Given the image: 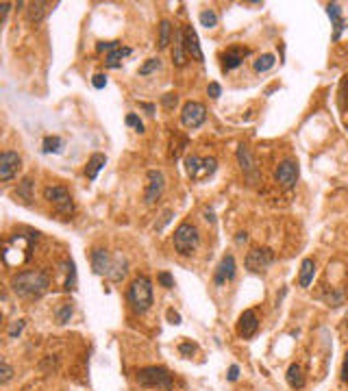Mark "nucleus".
<instances>
[{
	"label": "nucleus",
	"mask_w": 348,
	"mask_h": 391,
	"mask_svg": "<svg viewBox=\"0 0 348 391\" xmlns=\"http://www.w3.org/2000/svg\"><path fill=\"white\" fill-rule=\"evenodd\" d=\"M48 287H50V280L42 269H26L11 278V289L20 298H42Z\"/></svg>",
	"instance_id": "f257e3e1"
},
{
	"label": "nucleus",
	"mask_w": 348,
	"mask_h": 391,
	"mask_svg": "<svg viewBox=\"0 0 348 391\" xmlns=\"http://www.w3.org/2000/svg\"><path fill=\"white\" fill-rule=\"evenodd\" d=\"M127 300L135 313H146L155 302V298H152V280L148 276L133 278L127 291Z\"/></svg>",
	"instance_id": "f03ea898"
},
{
	"label": "nucleus",
	"mask_w": 348,
	"mask_h": 391,
	"mask_svg": "<svg viewBox=\"0 0 348 391\" xmlns=\"http://www.w3.org/2000/svg\"><path fill=\"white\" fill-rule=\"evenodd\" d=\"M172 241H174V250H176L181 257L192 255L196 248H198V244H200L198 228H196L194 224H189V222L178 224L176 230H174Z\"/></svg>",
	"instance_id": "7ed1b4c3"
},
{
	"label": "nucleus",
	"mask_w": 348,
	"mask_h": 391,
	"mask_svg": "<svg viewBox=\"0 0 348 391\" xmlns=\"http://www.w3.org/2000/svg\"><path fill=\"white\" fill-rule=\"evenodd\" d=\"M141 387H157V389H166L170 391L172 389V374L166 370V367H157V365H150V367H141L135 376Z\"/></svg>",
	"instance_id": "20e7f679"
},
{
	"label": "nucleus",
	"mask_w": 348,
	"mask_h": 391,
	"mask_svg": "<svg viewBox=\"0 0 348 391\" xmlns=\"http://www.w3.org/2000/svg\"><path fill=\"white\" fill-rule=\"evenodd\" d=\"M44 200L52 202V205L57 207V211L63 213V216H72V213H74L72 196H70V191L65 189V187H61V185L46 187V189H44Z\"/></svg>",
	"instance_id": "39448f33"
},
{
	"label": "nucleus",
	"mask_w": 348,
	"mask_h": 391,
	"mask_svg": "<svg viewBox=\"0 0 348 391\" xmlns=\"http://www.w3.org/2000/svg\"><path fill=\"white\" fill-rule=\"evenodd\" d=\"M207 120V109L203 102H196V100H189L183 104L181 109V124L185 129H198V126H203Z\"/></svg>",
	"instance_id": "423d86ee"
},
{
	"label": "nucleus",
	"mask_w": 348,
	"mask_h": 391,
	"mask_svg": "<svg viewBox=\"0 0 348 391\" xmlns=\"http://www.w3.org/2000/svg\"><path fill=\"white\" fill-rule=\"evenodd\" d=\"M272 263H274V252H272L270 248H253L246 255L244 265H246L248 272L259 274V272H263V269H268Z\"/></svg>",
	"instance_id": "0eeeda50"
},
{
	"label": "nucleus",
	"mask_w": 348,
	"mask_h": 391,
	"mask_svg": "<svg viewBox=\"0 0 348 391\" xmlns=\"http://www.w3.org/2000/svg\"><path fill=\"white\" fill-rule=\"evenodd\" d=\"M148 187H146V194H144V202L146 205H155L157 200L161 198L163 189H166V176L159 170H148Z\"/></svg>",
	"instance_id": "6e6552de"
},
{
	"label": "nucleus",
	"mask_w": 348,
	"mask_h": 391,
	"mask_svg": "<svg viewBox=\"0 0 348 391\" xmlns=\"http://www.w3.org/2000/svg\"><path fill=\"white\" fill-rule=\"evenodd\" d=\"M22 165V157L18 155L15 150H4L2 155H0V178L7 183V180H11L15 174H18Z\"/></svg>",
	"instance_id": "1a4fd4ad"
},
{
	"label": "nucleus",
	"mask_w": 348,
	"mask_h": 391,
	"mask_svg": "<svg viewBox=\"0 0 348 391\" xmlns=\"http://www.w3.org/2000/svg\"><path fill=\"white\" fill-rule=\"evenodd\" d=\"M274 178H276V183H279L283 189H292V187L298 183V165L294 161H290V159L283 161L279 168H276Z\"/></svg>",
	"instance_id": "9d476101"
},
{
	"label": "nucleus",
	"mask_w": 348,
	"mask_h": 391,
	"mask_svg": "<svg viewBox=\"0 0 348 391\" xmlns=\"http://www.w3.org/2000/svg\"><path fill=\"white\" fill-rule=\"evenodd\" d=\"M89 259H91V267H94V272L98 274V276H107L109 278V274H111V269H113V261H116V257L109 255L105 248H94Z\"/></svg>",
	"instance_id": "9b49d317"
},
{
	"label": "nucleus",
	"mask_w": 348,
	"mask_h": 391,
	"mask_svg": "<svg viewBox=\"0 0 348 391\" xmlns=\"http://www.w3.org/2000/svg\"><path fill=\"white\" fill-rule=\"evenodd\" d=\"M235 257L233 255H224L220 261V265L216 267V276H214V283L218 287H222V285L231 283L233 278H235Z\"/></svg>",
	"instance_id": "f8f14e48"
},
{
	"label": "nucleus",
	"mask_w": 348,
	"mask_h": 391,
	"mask_svg": "<svg viewBox=\"0 0 348 391\" xmlns=\"http://www.w3.org/2000/svg\"><path fill=\"white\" fill-rule=\"evenodd\" d=\"M257 330H259V317H257V313L255 311H244L242 315H239V319H237V335L239 337H244V339H250L253 335H257Z\"/></svg>",
	"instance_id": "ddd939ff"
},
{
	"label": "nucleus",
	"mask_w": 348,
	"mask_h": 391,
	"mask_svg": "<svg viewBox=\"0 0 348 391\" xmlns=\"http://www.w3.org/2000/svg\"><path fill=\"white\" fill-rule=\"evenodd\" d=\"M183 33H185V50H187V54L192 59H196V61L203 63L205 61V54H203V48H200V43H198L196 29L189 24V26H185V29H183Z\"/></svg>",
	"instance_id": "4468645a"
},
{
	"label": "nucleus",
	"mask_w": 348,
	"mask_h": 391,
	"mask_svg": "<svg viewBox=\"0 0 348 391\" xmlns=\"http://www.w3.org/2000/svg\"><path fill=\"white\" fill-rule=\"evenodd\" d=\"M248 54H250L248 48H235V46L228 48V50L222 54V70H224V72H231V70L239 68L244 57H248Z\"/></svg>",
	"instance_id": "2eb2a0df"
},
{
	"label": "nucleus",
	"mask_w": 348,
	"mask_h": 391,
	"mask_svg": "<svg viewBox=\"0 0 348 391\" xmlns=\"http://www.w3.org/2000/svg\"><path fill=\"white\" fill-rule=\"evenodd\" d=\"M237 161H239V168L244 170V174H246L250 180L257 178V165H255L253 152H250L246 146H239L237 148Z\"/></svg>",
	"instance_id": "dca6fc26"
},
{
	"label": "nucleus",
	"mask_w": 348,
	"mask_h": 391,
	"mask_svg": "<svg viewBox=\"0 0 348 391\" xmlns=\"http://www.w3.org/2000/svg\"><path fill=\"white\" fill-rule=\"evenodd\" d=\"M105 165H107V157L102 155V152H94V155L89 157V161H87V165H85V176L89 180H96L98 172H100Z\"/></svg>",
	"instance_id": "f3484780"
},
{
	"label": "nucleus",
	"mask_w": 348,
	"mask_h": 391,
	"mask_svg": "<svg viewBox=\"0 0 348 391\" xmlns=\"http://www.w3.org/2000/svg\"><path fill=\"white\" fill-rule=\"evenodd\" d=\"M326 15L331 18V22H333V29H335V33H333V40L337 42L340 40V35H342V31H344V18H342V9H340V4L337 2H331L329 7H326Z\"/></svg>",
	"instance_id": "a211bd4d"
},
{
	"label": "nucleus",
	"mask_w": 348,
	"mask_h": 391,
	"mask_svg": "<svg viewBox=\"0 0 348 391\" xmlns=\"http://www.w3.org/2000/svg\"><path fill=\"white\" fill-rule=\"evenodd\" d=\"M187 50H185V33L183 31H176V43H174V50H172V61L183 68L187 63Z\"/></svg>",
	"instance_id": "6ab92c4d"
},
{
	"label": "nucleus",
	"mask_w": 348,
	"mask_h": 391,
	"mask_svg": "<svg viewBox=\"0 0 348 391\" xmlns=\"http://www.w3.org/2000/svg\"><path fill=\"white\" fill-rule=\"evenodd\" d=\"M54 7L52 2H31L29 4V22H42L46 18L48 13H50V9Z\"/></svg>",
	"instance_id": "aec40b11"
},
{
	"label": "nucleus",
	"mask_w": 348,
	"mask_h": 391,
	"mask_svg": "<svg viewBox=\"0 0 348 391\" xmlns=\"http://www.w3.org/2000/svg\"><path fill=\"white\" fill-rule=\"evenodd\" d=\"M313 276H315V263L313 259H304L301 263V276H298V285L301 287H309L313 283Z\"/></svg>",
	"instance_id": "412c9836"
},
{
	"label": "nucleus",
	"mask_w": 348,
	"mask_h": 391,
	"mask_svg": "<svg viewBox=\"0 0 348 391\" xmlns=\"http://www.w3.org/2000/svg\"><path fill=\"white\" fill-rule=\"evenodd\" d=\"M285 378H287V385H290L292 389H303L304 387V374H303L298 363H292V365L287 367Z\"/></svg>",
	"instance_id": "4be33fe9"
},
{
	"label": "nucleus",
	"mask_w": 348,
	"mask_h": 391,
	"mask_svg": "<svg viewBox=\"0 0 348 391\" xmlns=\"http://www.w3.org/2000/svg\"><path fill=\"white\" fill-rule=\"evenodd\" d=\"M170 40H172V22L170 20H161L159 24V40H157V46L161 48H168L170 46Z\"/></svg>",
	"instance_id": "5701e85b"
},
{
	"label": "nucleus",
	"mask_w": 348,
	"mask_h": 391,
	"mask_svg": "<svg viewBox=\"0 0 348 391\" xmlns=\"http://www.w3.org/2000/svg\"><path fill=\"white\" fill-rule=\"evenodd\" d=\"M63 272H65L63 289H65V291H72V289L76 287V267H74V261H72V259L63 261Z\"/></svg>",
	"instance_id": "b1692460"
},
{
	"label": "nucleus",
	"mask_w": 348,
	"mask_h": 391,
	"mask_svg": "<svg viewBox=\"0 0 348 391\" xmlns=\"http://www.w3.org/2000/svg\"><path fill=\"white\" fill-rule=\"evenodd\" d=\"M216 170H218V161H216L214 157H207V159H203V163H200L198 174H196L194 180H205V178H209V176L214 174Z\"/></svg>",
	"instance_id": "393cba45"
},
{
	"label": "nucleus",
	"mask_w": 348,
	"mask_h": 391,
	"mask_svg": "<svg viewBox=\"0 0 348 391\" xmlns=\"http://www.w3.org/2000/svg\"><path fill=\"white\" fill-rule=\"evenodd\" d=\"M42 148H44V152H46V155H59V152H61V148H63V139L59 135H48L46 139H44Z\"/></svg>",
	"instance_id": "a878e982"
},
{
	"label": "nucleus",
	"mask_w": 348,
	"mask_h": 391,
	"mask_svg": "<svg viewBox=\"0 0 348 391\" xmlns=\"http://www.w3.org/2000/svg\"><path fill=\"white\" fill-rule=\"evenodd\" d=\"M129 54H130V48H118V50L109 52V54H107V68L118 70L120 65H122V59L129 57Z\"/></svg>",
	"instance_id": "bb28decb"
},
{
	"label": "nucleus",
	"mask_w": 348,
	"mask_h": 391,
	"mask_svg": "<svg viewBox=\"0 0 348 391\" xmlns=\"http://www.w3.org/2000/svg\"><path fill=\"white\" fill-rule=\"evenodd\" d=\"M33 185H35V183H33V178H24L18 185V189H15V196H18L20 200H24L26 205L33 200Z\"/></svg>",
	"instance_id": "cd10ccee"
},
{
	"label": "nucleus",
	"mask_w": 348,
	"mask_h": 391,
	"mask_svg": "<svg viewBox=\"0 0 348 391\" xmlns=\"http://www.w3.org/2000/svg\"><path fill=\"white\" fill-rule=\"evenodd\" d=\"M274 63H276V59H274V54H261V57H257V61L253 63V68H255V72H268V70H272L274 68Z\"/></svg>",
	"instance_id": "c85d7f7f"
},
{
	"label": "nucleus",
	"mask_w": 348,
	"mask_h": 391,
	"mask_svg": "<svg viewBox=\"0 0 348 391\" xmlns=\"http://www.w3.org/2000/svg\"><path fill=\"white\" fill-rule=\"evenodd\" d=\"M127 276V261H124L122 257H116V261H113V269L111 274H109V278L113 280V283H118V280H122Z\"/></svg>",
	"instance_id": "c756f323"
},
{
	"label": "nucleus",
	"mask_w": 348,
	"mask_h": 391,
	"mask_svg": "<svg viewBox=\"0 0 348 391\" xmlns=\"http://www.w3.org/2000/svg\"><path fill=\"white\" fill-rule=\"evenodd\" d=\"M198 20H200V24H203L205 29H214V26H218V13H216L214 9H205V11H200Z\"/></svg>",
	"instance_id": "7c9ffc66"
},
{
	"label": "nucleus",
	"mask_w": 348,
	"mask_h": 391,
	"mask_svg": "<svg viewBox=\"0 0 348 391\" xmlns=\"http://www.w3.org/2000/svg\"><path fill=\"white\" fill-rule=\"evenodd\" d=\"M72 313H74L72 302H63V304L57 309V322L59 324H68L70 317H72Z\"/></svg>",
	"instance_id": "2f4dec72"
},
{
	"label": "nucleus",
	"mask_w": 348,
	"mask_h": 391,
	"mask_svg": "<svg viewBox=\"0 0 348 391\" xmlns=\"http://www.w3.org/2000/svg\"><path fill=\"white\" fill-rule=\"evenodd\" d=\"M200 163H203V159L196 157V155H189L187 159H185V170H187L189 178H196V174H198V168Z\"/></svg>",
	"instance_id": "473e14b6"
},
{
	"label": "nucleus",
	"mask_w": 348,
	"mask_h": 391,
	"mask_svg": "<svg viewBox=\"0 0 348 391\" xmlns=\"http://www.w3.org/2000/svg\"><path fill=\"white\" fill-rule=\"evenodd\" d=\"M161 68V59L159 57H152V59H148L144 65L139 68V76H148V74H152V72H157V70Z\"/></svg>",
	"instance_id": "72a5a7b5"
},
{
	"label": "nucleus",
	"mask_w": 348,
	"mask_h": 391,
	"mask_svg": "<svg viewBox=\"0 0 348 391\" xmlns=\"http://www.w3.org/2000/svg\"><path fill=\"white\" fill-rule=\"evenodd\" d=\"M11 378H13V367L7 361H2L0 363V385H7Z\"/></svg>",
	"instance_id": "f704fd0d"
},
{
	"label": "nucleus",
	"mask_w": 348,
	"mask_h": 391,
	"mask_svg": "<svg viewBox=\"0 0 348 391\" xmlns=\"http://www.w3.org/2000/svg\"><path fill=\"white\" fill-rule=\"evenodd\" d=\"M24 326H26V322L24 319H18V322H13L9 326V330H7V335H9V339H18L20 335H22V330H24Z\"/></svg>",
	"instance_id": "c9c22d12"
},
{
	"label": "nucleus",
	"mask_w": 348,
	"mask_h": 391,
	"mask_svg": "<svg viewBox=\"0 0 348 391\" xmlns=\"http://www.w3.org/2000/svg\"><path fill=\"white\" fill-rule=\"evenodd\" d=\"M157 283H159L163 289H172L174 287V276L170 272H159L157 274Z\"/></svg>",
	"instance_id": "e433bc0d"
},
{
	"label": "nucleus",
	"mask_w": 348,
	"mask_h": 391,
	"mask_svg": "<svg viewBox=\"0 0 348 391\" xmlns=\"http://www.w3.org/2000/svg\"><path fill=\"white\" fill-rule=\"evenodd\" d=\"M124 122H127V126H133V129L137 130V133H144V122H141V120H139V115H135V113H129Z\"/></svg>",
	"instance_id": "4c0bfd02"
},
{
	"label": "nucleus",
	"mask_w": 348,
	"mask_h": 391,
	"mask_svg": "<svg viewBox=\"0 0 348 391\" xmlns=\"http://www.w3.org/2000/svg\"><path fill=\"white\" fill-rule=\"evenodd\" d=\"M118 48H122L120 46V42H100V43H96V50L98 52H113V50H118Z\"/></svg>",
	"instance_id": "58836bf2"
},
{
	"label": "nucleus",
	"mask_w": 348,
	"mask_h": 391,
	"mask_svg": "<svg viewBox=\"0 0 348 391\" xmlns=\"http://www.w3.org/2000/svg\"><path fill=\"white\" fill-rule=\"evenodd\" d=\"M176 102H178V96H176V93H166V96L161 98V104L168 109V111H172V109L176 107Z\"/></svg>",
	"instance_id": "ea45409f"
},
{
	"label": "nucleus",
	"mask_w": 348,
	"mask_h": 391,
	"mask_svg": "<svg viewBox=\"0 0 348 391\" xmlns=\"http://www.w3.org/2000/svg\"><path fill=\"white\" fill-rule=\"evenodd\" d=\"M178 352H181L185 359H189V356L196 352V344H192V341H185V344L178 346Z\"/></svg>",
	"instance_id": "a19ab883"
},
{
	"label": "nucleus",
	"mask_w": 348,
	"mask_h": 391,
	"mask_svg": "<svg viewBox=\"0 0 348 391\" xmlns=\"http://www.w3.org/2000/svg\"><path fill=\"white\" fill-rule=\"evenodd\" d=\"M207 93H209L211 98H220V93H222V87H220V83H209V87H207Z\"/></svg>",
	"instance_id": "79ce46f5"
},
{
	"label": "nucleus",
	"mask_w": 348,
	"mask_h": 391,
	"mask_svg": "<svg viewBox=\"0 0 348 391\" xmlns=\"http://www.w3.org/2000/svg\"><path fill=\"white\" fill-rule=\"evenodd\" d=\"M91 85H94L96 89H105V87H107V76L105 74H96L94 79H91Z\"/></svg>",
	"instance_id": "37998d69"
},
{
	"label": "nucleus",
	"mask_w": 348,
	"mask_h": 391,
	"mask_svg": "<svg viewBox=\"0 0 348 391\" xmlns=\"http://www.w3.org/2000/svg\"><path fill=\"white\" fill-rule=\"evenodd\" d=\"M226 378H228V381H231V383H235L237 378H239V367H237V365H231V367H228V374H226Z\"/></svg>",
	"instance_id": "c03bdc74"
},
{
	"label": "nucleus",
	"mask_w": 348,
	"mask_h": 391,
	"mask_svg": "<svg viewBox=\"0 0 348 391\" xmlns=\"http://www.w3.org/2000/svg\"><path fill=\"white\" fill-rule=\"evenodd\" d=\"M168 319H170V324H174V326H178V324H181V315H178L174 309H168Z\"/></svg>",
	"instance_id": "a18cd8bd"
},
{
	"label": "nucleus",
	"mask_w": 348,
	"mask_h": 391,
	"mask_svg": "<svg viewBox=\"0 0 348 391\" xmlns=\"http://www.w3.org/2000/svg\"><path fill=\"white\" fill-rule=\"evenodd\" d=\"M139 107L144 109L148 115H155V111H157V107H155V104H150V102H139Z\"/></svg>",
	"instance_id": "49530a36"
},
{
	"label": "nucleus",
	"mask_w": 348,
	"mask_h": 391,
	"mask_svg": "<svg viewBox=\"0 0 348 391\" xmlns=\"http://www.w3.org/2000/svg\"><path fill=\"white\" fill-rule=\"evenodd\" d=\"M342 381L348 383V354H346V359H344V365H342Z\"/></svg>",
	"instance_id": "de8ad7c7"
},
{
	"label": "nucleus",
	"mask_w": 348,
	"mask_h": 391,
	"mask_svg": "<svg viewBox=\"0 0 348 391\" xmlns=\"http://www.w3.org/2000/svg\"><path fill=\"white\" fill-rule=\"evenodd\" d=\"M170 217H172V211H166V213H163V219H161V224H159V226H157V230H161L163 226H166V224L170 222Z\"/></svg>",
	"instance_id": "09e8293b"
},
{
	"label": "nucleus",
	"mask_w": 348,
	"mask_h": 391,
	"mask_svg": "<svg viewBox=\"0 0 348 391\" xmlns=\"http://www.w3.org/2000/svg\"><path fill=\"white\" fill-rule=\"evenodd\" d=\"M235 241H237V244H246V241H248V235H246V233H237Z\"/></svg>",
	"instance_id": "8fccbe9b"
},
{
	"label": "nucleus",
	"mask_w": 348,
	"mask_h": 391,
	"mask_svg": "<svg viewBox=\"0 0 348 391\" xmlns=\"http://www.w3.org/2000/svg\"><path fill=\"white\" fill-rule=\"evenodd\" d=\"M205 217H207V222H211V224L216 222V217H214V211H209V209H207V211H205Z\"/></svg>",
	"instance_id": "3c124183"
}]
</instances>
